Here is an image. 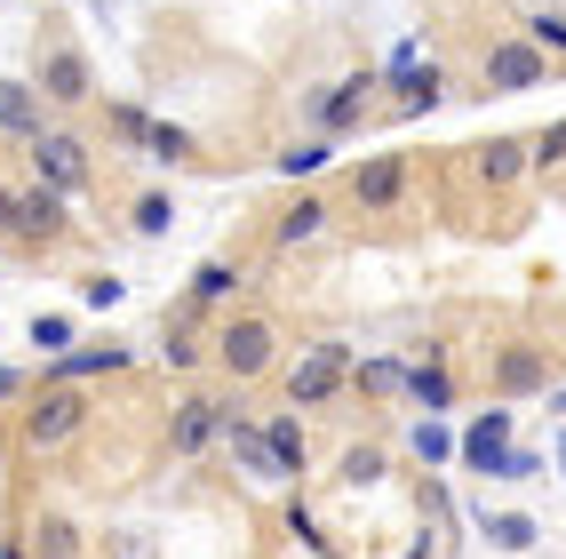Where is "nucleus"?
Segmentation results:
<instances>
[{
    "label": "nucleus",
    "mask_w": 566,
    "mask_h": 559,
    "mask_svg": "<svg viewBox=\"0 0 566 559\" xmlns=\"http://www.w3.org/2000/svg\"><path fill=\"white\" fill-rule=\"evenodd\" d=\"M503 456H511V416L486 407V416H471V432H463V464L486 472V479H503Z\"/></svg>",
    "instance_id": "11"
},
{
    "label": "nucleus",
    "mask_w": 566,
    "mask_h": 559,
    "mask_svg": "<svg viewBox=\"0 0 566 559\" xmlns=\"http://www.w3.org/2000/svg\"><path fill=\"white\" fill-rule=\"evenodd\" d=\"M407 456L415 464H455L463 456V432H447V416H415L407 424Z\"/></svg>",
    "instance_id": "18"
},
{
    "label": "nucleus",
    "mask_w": 566,
    "mask_h": 559,
    "mask_svg": "<svg viewBox=\"0 0 566 559\" xmlns=\"http://www.w3.org/2000/svg\"><path fill=\"white\" fill-rule=\"evenodd\" d=\"M319 168H327V136L287 144V153H280V176H319Z\"/></svg>",
    "instance_id": "26"
},
{
    "label": "nucleus",
    "mask_w": 566,
    "mask_h": 559,
    "mask_svg": "<svg viewBox=\"0 0 566 559\" xmlns=\"http://www.w3.org/2000/svg\"><path fill=\"white\" fill-rule=\"evenodd\" d=\"M399 104H407V112H431V104H439V72L423 64V72H415V81L399 89Z\"/></svg>",
    "instance_id": "31"
},
{
    "label": "nucleus",
    "mask_w": 566,
    "mask_h": 559,
    "mask_svg": "<svg viewBox=\"0 0 566 559\" xmlns=\"http://www.w3.org/2000/svg\"><path fill=\"white\" fill-rule=\"evenodd\" d=\"M0 400H17V368H0Z\"/></svg>",
    "instance_id": "36"
},
{
    "label": "nucleus",
    "mask_w": 566,
    "mask_h": 559,
    "mask_svg": "<svg viewBox=\"0 0 566 559\" xmlns=\"http://www.w3.org/2000/svg\"><path fill=\"white\" fill-rule=\"evenodd\" d=\"M88 432V400H81V384H41V392H32L24 400V447H32V456H56V447H72V439H81Z\"/></svg>",
    "instance_id": "2"
},
{
    "label": "nucleus",
    "mask_w": 566,
    "mask_h": 559,
    "mask_svg": "<svg viewBox=\"0 0 566 559\" xmlns=\"http://www.w3.org/2000/svg\"><path fill=\"white\" fill-rule=\"evenodd\" d=\"M41 96H49V104H88V64L72 56V49L41 56Z\"/></svg>",
    "instance_id": "16"
},
{
    "label": "nucleus",
    "mask_w": 566,
    "mask_h": 559,
    "mask_svg": "<svg viewBox=\"0 0 566 559\" xmlns=\"http://www.w3.org/2000/svg\"><path fill=\"white\" fill-rule=\"evenodd\" d=\"M486 544H495V551H535V519H526V511H495V519H486Z\"/></svg>",
    "instance_id": "22"
},
{
    "label": "nucleus",
    "mask_w": 566,
    "mask_h": 559,
    "mask_svg": "<svg viewBox=\"0 0 566 559\" xmlns=\"http://www.w3.org/2000/svg\"><path fill=\"white\" fill-rule=\"evenodd\" d=\"M543 376H551V368H543V352H526V344H511V352L495 360V384H503L511 400H526V392H543Z\"/></svg>",
    "instance_id": "19"
},
{
    "label": "nucleus",
    "mask_w": 566,
    "mask_h": 559,
    "mask_svg": "<svg viewBox=\"0 0 566 559\" xmlns=\"http://www.w3.org/2000/svg\"><path fill=\"white\" fill-rule=\"evenodd\" d=\"M407 392L423 400V416H447V407H455V376H447L439 360H423V368H407Z\"/></svg>",
    "instance_id": "21"
},
{
    "label": "nucleus",
    "mask_w": 566,
    "mask_h": 559,
    "mask_svg": "<svg viewBox=\"0 0 566 559\" xmlns=\"http://www.w3.org/2000/svg\"><path fill=\"white\" fill-rule=\"evenodd\" d=\"M0 128H9V136H24V144H41V136H49V112H41V96H32V89H17V81H0Z\"/></svg>",
    "instance_id": "17"
},
{
    "label": "nucleus",
    "mask_w": 566,
    "mask_h": 559,
    "mask_svg": "<svg viewBox=\"0 0 566 559\" xmlns=\"http://www.w3.org/2000/svg\"><path fill=\"white\" fill-rule=\"evenodd\" d=\"M399 200H407V161H399V153L352 168V208H359V216H391Z\"/></svg>",
    "instance_id": "8"
},
{
    "label": "nucleus",
    "mask_w": 566,
    "mask_h": 559,
    "mask_svg": "<svg viewBox=\"0 0 566 559\" xmlns=\"http://www.w3.org/2000/svg\"><path fill=\"white\" fill-rule=\"evenodd\" d=\"M367 96H375V72H352V81H335V89L312 104V128H319V136H344V128H359Z\"/></svg>",
    "instance_id": "10"
},
{
    "label": "nucleus",
    "mask_w": 566,
    "mask_h": 559,
    "mask_svg": "<svg viewBox=\"0 0 566 559\" xmlns=\"http://www.w3.org/2000/svg\"><path fill=\"white\" fill-rule=\"evenodd\" d=\"M32 559H81V536L64 511H32Z\"/></svg>",
    "instance_id": "20"
},
{
    "label": "nucleus",
    "mask_w": 566,
    "mask_h": 559,
    "mask_svg": "<svg viewBox=\"0 0 566 559\" xmlns=\"http://www.w3.org/2000/svg\"><path fill=\"white\" fill-rule=\"evenodd\" d=\"M120 296H128V288L112 280V272H96V280H88V304H96V312H112V304H120Z\"/></svg>",
    "instance_id": "33"
},
{
    "label": "nucleus",
    "mask_w": 566,
    "mask_h": 559,
    "mask_svg": "<svg viewBox=\"0 0 566 559\" xmlns=\"http://www.w3.org/2000/svg\"><path fill=\"white\" fill-rule=\"evenodd\" d=\"M526 153H535V168H558V161H566V121H551L535 144H526Z\"/></svg>",
    "instance_id": "32"
},
{
    "label": "nucleus",
    "mask_w": 566,
    "mask_h": 559,
    "mask_svg": "<svg viewBox=\"0 0 566 559\" xmlns=\"http://www.w3.org/2000/svg\"><path fill=\"white\" fill-rule=\"evenodd\" d=\"M112 121H120V136H128V144H144V153H153V161H168V168L200 161V144H192V136H184V128H168V121H153V112H136V104H120Z\"/></svg>",
    "instance_id": "9"
},
{
    "label": "nucleus",
    "mask_w": 566,
    "mask_h": 559,
    "mask_svg": "<svg viewBox=\"0 0 566 559\" xmlns=\"http://www.w3.org/2000/svg\"><path fill=\"white\" fill-rule=\"evenodd\" d=\"M327 216H335V208H327L319 193H295V200L272 216V248H312V240L327 232Z\"/></svg>",
    "instance_id": "12"
},
{
    "label": "nucleus",
    "mask_w": 566,
    "mask_h": 559,
    "mask_svg": "<svg viewBox=\"0 0 566 559\" xmlns=\"http://www.w3.org/2000/svg\"><path fill=\"white\" fill-rule=\"evenodd\" d=\"M32 344L64 360V352H72V320H64V312H41V320H32Z\"/></svg>",
    "instance_id": "28"
},
{
    "label": "nucleus",
    "mask_w": 566,
    "mask_h": 559,
    "mask_svg": "<svg viewBox=\"0 0 566 559\" xmlns=\"http://www.w3.org/2000/svg\"><path fill=\"white\" fill-rule=\"evenodd\" d=\"M88 144L81 136H64V128H49L41 144H32V184H49V193H64V200H81L88 193Z\"/></svg>",
    "instance_id": "3"
},
{
    "label": "nucleus",
    "mask_w": 566,
    "mask_h": 559,
    "mask_svg": "<svg viewBox=\"0 0 566 559\" xmlns=\"http://www.w3.org/2000/svg\"><path fill=\"white\" fill-rule=\"evenodd\" d=\"M255 439H263V456H272V472H280V479L304 472V424H295V416H263V424H255Z\"/></svg>",
    "instance_id": "15"
},
{
    "label": "nucleus",
    "mask_w": 566,
    "mask_h": 559,
    "mask_svg": "<svg viewBox=\"0 0 566 559\" xmlns=\"http://www.w3.org/2000/svg\"><path fill=\"white\" fill-rule=\"evenodd\" d=\"M56 240L64 232V193H49V184H17V240Z\"/></svg>",
    "instance_id": "14"
},
{
    "label": "nucleus",
    "mask_w": 566,
    "mask_h": 559,
    "mask_svg": "<svg viewBox=\"0 0 566 559\" xmlns=\"http://www.w3.org/2000/svg\"><path fill=\"white\" fill-rule=\"evenodd\" d=\"M0 240H17V184H0Z\"/></svg>",
    "instance_id": "35"
},
{
    "label": "nucleus",
    "mask_w": 566,
    "mask_h": 559,
    "mask_svg": "<svg viewBox=\"0 0 566 559\" xmlns=\"http://www.w3.org/2000/svg\"><path fill=\"white\" fill-rule=\"evenodd\" d=\"M344 376H359V368H352V352H344V344H319V352H304V360H295L287 400H295V407H319V400H335V392H344Z\"/></svg>",
    "instance_id": "6"
},
{
    "label": "nucleus",
    "mask_w": 566,
    "mask_h": 559,
    "mask_svg": "<svg viewBox=\"0 0 566 559\" xmlns=\"http://www.w3.org/2000/svg\"><path fill=\"white\" fill-rule=\"evenodd\" d=\"M535 472H543L535 447H511V456H503V479H535Z\"/></svg>",
    "instance_id": "34"
},
{
    "label": "nucleus",
    "mask_w": 566,
    "mask_h": 559,
    "mask_svg": "<svg viewBox=\"0 0 566 559\" xmlns=\"http://www.w3.org/2000/svg\"><path fill=\"white\" fill-rule=\"evenodd\" d=\"M232 424H240V416H232L223 400H176V416H168V447H176V456H208V447L232 432Z\"/></svg>",
    "instance_id": "4"
},
{
    "label": "nucleus",
    "mask_w": 566,
    "mask_h": 559,
    "mask_svg": "<svg viewBox=\"0 0 566 559\" xmlns=\"http://www.w3.org/2000/svg\"><path fill=\"white\" fill-rule=\"evenodd\" d=\"M232 288H240V272H232V265H200V272H192V312H200V304H223Z\"/></svg>",
    "instance_id": "25"
},
{
    "label": "nucleus",
    "mask_w": 566,
    "mask_h": 559,
    "mask_svg": "<svg viewBox=\"0 0 566 559\" xmlns=\"http://www.w3.org/2000/svg\"><path fill=\"white\" fill-rule=\"evenodd\" d=\"M526 41H535V49H566V24L551 9H526Z\"/></svg>",
    "instance_id": "30"
},
{
    "label": "nucleus",
    "mask_w": 566,
    "mask_h": 559,
    "mask_svg": "<svg viewBox=\"0 0 566 559\" xmlns=\"http://www.w3.org/2000/svg\"><path fill=\"white\" fill-rule=\"evenodd\" d=\"M272 368H280V328L263 312H232L216 328V376L255 384V376H272Z\"/></svg>",
    "instance_id": "1"
},
{
    "label": "nucleus",
    "mask_w": 566,
    "mask_h": 559,
    "mask_svg": "<svg viewBox=\"0 0 566 559\" xmlns=\"http://www.w3.org/2000/svg\"><path fill=\"white\" fill-rule=\"evenodd\" d=\"M535 176V153H526V136H479L471 144V184L486 193H511V184Z\"/></svg>",
    "instance_id": "5"
},
{
    "label": "nucleus",
    "mask_w": 566,
    "mask_h": 559,
    "mask_svg": "<svg viewBox=\"0 0 566 559\" xmlns=\"http://www.w3.org/2000/svg\"><path fill=\"white\" fill-rule=\"evenodd\" d=\"M423 64H431V56H423V41L407 32V41H391V56H384V81H391V89H407V81H415Z\"/></svg>",
    "instance_id": "24"
},
{
    "label": "nucleus",
    "mask_w": 566,
    "mask_h": 559,
    "mask_svg": "<svg viewBox=\"0 0 566 559\" xmlns=\"http://www.w3.org/2000/svg\"><path fill=\"white\" fill-rule=\"evenodd\" d=\"M136 352L128 344H72L56 368H49V384H81V376H120V368H128Z\"/></svg>",
    "instance_id": "13"
},
{
    "label": "nucleus",
    "mask_w": 566,
    "mask_h": 559,
    "mask_svg": "<svg viewBox=\"0 0 566 559\" xmlns=\"http://www.w3.org/2000/svg\"><path fill=\"white\" fill-rule=\"evenodd\" d=\"M344 479H352V488H375V479H384V447H352V456H344Z\"/></svg>",
    "instance_id": "29"
},
{
    "label": "nucleus",
    "mask_w": 566,
    "mask_h": 559,
    "mask_svg": "<svg viewBox=\"0 0 566 559\" xmlns=\"http://www.w3.org/2000/svg\"><path fill=\"white\" fill-rule=\"evenodd\" d=\"M168 224H176V208H168V193H144V200H136V232H144V240H160V232H168Z\"/></svg>",
    "instance_id": "27"
},
{
    "label": "nucleus",
    "mask_w": 566,
    "mask_h": 559,
    "mask_svg": "<svg viewBox=\"0 0 566 559\" xmlns=\"http://www.w3.org/2000/svg\"><path fill=\"white\" fill-rule=\"evenodd\" d=\"M558 464H566V432H558Z\"/></svg>",
    "instance_id": "37"
},
{
    "label": "nucleus",
    "mask_w": 566,
    "mask_h": 559,
    "mask_svg": "<svg viewBox=\"0 0 566 559\" xmlns=\"http://www.w3.org/2000/svg\"><path fill=\"white\" fill-rule=\"evenodd\" d=\"M0 559H17V551H0Z\"/></svg>",
    "instance_id": "38"
},
{
    "label": "nucleus",
    "mask_w": 566,
    "mask_h": 559,
    "mask_svg": "<svg viewBox=\"0 0 566 559\" xmlns=\"http://www.w3.org/2000/svg\"><path fill=\"white\" fill-rule=\"evenodd\" d=\"M359 392H367V400L407 392V360H367V368H359Z\"/></svg>",
    "instance_id": "23"
},
{
    "label": "nucleus",
    "mask_w": 566,
    "mask_h": 559,
    "mask_svg": "<svg viewBox=\"0 0 566 559\" xmlns=\"http://www.w3.org/2000/svg\"><path fill=\"white\" fill-rule=\"evenodd\" d=\"M543 81H551V56L535 41H495V49H486V89H495V96H526Z\"/></svg>",
    "instance_id": "7"
}]
</instances>
